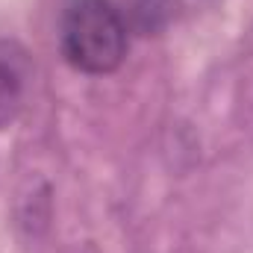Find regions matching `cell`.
<instances>
[{
    "label": "cell",
    "instance_id": "cell-1",
    "mask_svg": "<svg viewBox=\"0 0 253 253\" xmlns=\"http://www.w3.org/2000/svg\"><path fill=\"white\" fill-rule=\"evenodd\" d=\"M59 47L74 71L112 74L126 56V18L112 0H65Z\"/></svg>",
    "mask_w": 253,
    "mask_h": 253
},
{
    "label": "cell",
    "instance_id": "cell-2",
    "mask_svg": "<svg viewBox=\"0 0 253 253\" xmlns=\"http://www.w3.org/2000/svg\"><path fill=\"white\" fill-rule=\"evenodd\" d=\"M33 83V62L24 44L0 39V129L12 126L27 106Z\"/></svg>",
    "mask_w": 253,
    "mask_h": 253
},
{
    "label": "cell",
    "instance_id": "cell-3",
    "mask_svg": "<svg viewBox=\"0 0 253 253\" xmlns=\"http://www.w3.org/2000/svg\"><path fill=\"white\" fill-rule=\"evenodd\" d=\"M171 15V0H129V18L138 33H156Z\"/></svg>",
    "mask_w": 253,
    "mask_h": 253
}]
</instances>
